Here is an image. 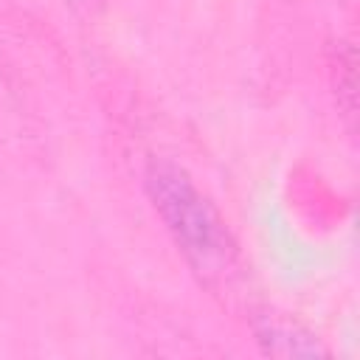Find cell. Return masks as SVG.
I'll use <instances>...</instances> for the list:
<instances>
[{"instance_id": "obj_1", "label": "cell", "mask_w": 360, "mask_h": 360, "mask_svg": "<svg viewBox=\"0 0 360 360\" xmlns=\"http://www.w3.org/2000/svg\"><path fill=\"white\" fill-rule=\"evenodd\" d=\"M143 186L155 214L200 284L217 295H233L245 281L239 245L225 217L197 188L191 174L169 158H152L143 169Z\"/></svg>"}, {"instance_id": "obj_2", "label": "cell", "mask_w": 360, "mask_h": 360, "mask_svg": "<svg viewBox=\"0 0 360 360\" xmlns=\"http://www.w3.org/2000/svg\"><path fill=\"white\" fill-rule=\"evenodd\" d=\"M253 335L264 354L273 357H323L326 346L298 321L281 312H259L253 315Z\"/></svg>"}, {"instance_id": "obj_3", "label": "cell", "mask_w": 360, "mask_h": 360, "mask_svg": "<svg viewBox=\"0 0 360 360\" xmlns=\"http://www.w3.org/2000/svg\"><path fill=\"white\" fill-rule=\"evenodd\" d=\"M65 6H70V11L79 17H96L104 8V0H65Z\"/></svg>"}]
</instances>
